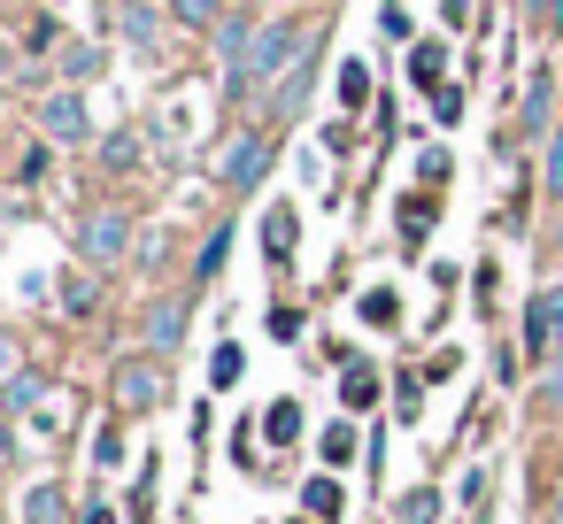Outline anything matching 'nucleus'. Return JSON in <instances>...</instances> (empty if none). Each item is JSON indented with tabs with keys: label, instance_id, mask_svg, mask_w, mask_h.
Instances as JSON below:
<instances>
[{
	"label": "nucleus",
	"instance_id": "nucleus-22",
	"mask_svg": "<svg viewBox=\"0 0 563 524\" xmlns=\"http://www.w3.org/2000/svg\"><path fill=\"white\" fill-rule=\"evenodd\" d=\"M224 255H232V224H217V232H209V239H201V255H194V278H201V286H209V278H217V270H224Z\"/></svg>",
	"mask_w": 563,
	"mask_h": 524
},
{
	"label": "nucleus",
	"instance_id": "nucleus-11",
	"mask_svg": "<svg viewBox=\"0 0 563 524\" xmlns=\"http://www.w3.org/2000/svg\"><path fill=\"white\" fill-rule=\"evenodd\" d=\"M409 86L417 93H440V78H448V40H409Z\"/></svg>",
	"mask_w": 563,
	"mask_h": 524
},
{
	"label": "nucleus",
	"instance_id": "nucleus-20",
	"mask_svg": "<svg viewBox=\"0 0 563 524\" xmlns=\"http://www.w3.org/2000/svg\"><path fill=\"white\" fill-rule=\"evenodd\" d=\"M340 401H347V409H371V401H378V370H371V363H347V370H340Z\"/></svg>",
	"mask_w": 563,
	"mask_h": 524
},
{
	"label": "nucleus",
	"instance_id": "nucleus-12",
	"mask_svg": "<svg viewBox=\"0 0 563 524\" xmlns=\"http://www.w3.org/2000/svg\"><path fill=\"white\" fill-rule=\"evenodd\" d=\"M16 516H24V524H63V516H70V493H63V478H32Z\"/></svg>",
	"mask_w": 563,
	"mask_h": 524
},
{
	"label": "nucleus",
	"instance_id": "nucleus-33",
	"mask_svg": "<svg viewBox=\"0 0 563 524\" xmlns=\"http://www.w3.org/2000/svg\"><path fill=\"white\" fill-rule=\"evenodd\" d=\"M432 116H440V124H455V116H463V93H455V86H440V93H432Z\"/></svg>",
	"mask_w": 563,
	"mask_h": 524
},
{
	"label": "nucleus",
	"instance_id": "nucleus-8",
	"mask_svg": "<svg viewBox=\"0 0 563 524\" xmlns=\"http://www.w3.org/2000/svg\"><path fill=\"white\" fill-rule=\"evenodd\" d=\"M317 47H324V32L309 24V47H301V63L278 78V93H271V124H294L301 116V101H309V70H317Z\"/></svg>",
	"mask_w": 563,
	"mask_h": 524
},
{
	"label": "nucleus",
	"instance_id": "nucleus-17",
	"mask_svg": "<svg viewBox=\"0 0 563 524\" xmlns=\"http://www.w3.org/2000/svg\"><path fill=\"white\" fill-rule=\"evenodd\" d=\"M163 9H170V24H178V32H217L224 0H163Z\"/></svg>",
	"mask_w": 563,
	"mask_h": 524
},
{
	"label": "nucleus",
	"instance_id": "nucleus-15",
	"mask_svg": "<svg viewBox=\"0 0 563 524\" xmlns=\"http://www.w3.org/2000/svg\"><path fill=\"white\" fill-rule=\"evenodd\" d=\"M263 439H271V447H294V439H301V401H294V393H278V401L263 409Z\"/></svg>",
	"mask_w": 563,
	"mask_h": 524
},
{
	"label": "nucleus",
	"instance_id": "nucleus-9",
	"mask_svg": "<svg viewBox=\"0 0 563 524\" xmlns=\"http://www.w3.org/2000/svg\"><path fill=\"white\" fill-rule=\"evenodd\" d=\"M555 101H563V86H555V78H548V63H540V70L525 78V109H517V132H525V140H548V109H555Z\"/></svg>",
	"mask_w": 563,
	"mask_h": 524
},
{
	"label": "nucleus",
	"instance_id": "nucleus-29",
	"mask_svg": "<svg viewBox=\"0 0 563 524\" xmlns=\"http://www.w3.org/2000/svg\"><path fill=\"white\" fill-rule=\"evenodd\" d=\"M371 101V70L363 63H340V109H363Z\"/></svg>",
	"mask_w": 563,
	"mask_h": 524
},
{
	"label": "nucleus",
	"instance_id": "nucleus-18",
	"mask_svg": "<svg viewBox=\"0 0 563 524\" xmlns=\"http://www.w3.org/2000/svg\"><path fill=\"white\" fill-rule=\"evenodd\" d=\"M240 378H247V355H240V339H217V355H209V386H217V393H232Z\"/></svg>",
	"mask_w": 563,
	"mask_h": 524
},
{
	"label": "nucleus",
	"instance_id": "nucleus-38",
	"mask_svg": "<svg viewBox=\"0 0 563 524\" xmlns=\"http://www.w3.org/2000/svg\"><path fill=\"white\" fill-rule=\"evenodd\" d=\"M471 16H478V9H471V0H448V24H455V32H463Z\"/></svg>",
	"mask_w": 563,
	"mask_h": 524
},
{
	"label": "nucleus",
	"instance_id": "nucleus-42",
	"mask_svg": "<svg viewBox=\"0 0 563 524\" xmlns=\"http://www.w3.org/2000/svg\"><path fill=\"white\" fill-rule=\"evenodd\" d=\"M555 524H563V516H555Z\"/></svg>",
	"mask_w": 563,
	"mask_h": 524
},
{
	"label": "nucleus",
	"instance_id": "nucleus-2",
	"mask_svg": "<svg viewBox=\"0 0 563 524\" xmlns=\"http://www.w3.org/2000/svg\"><path fill=\"white\" fill-rule=\"evenodd\" d=\"M78 255H86V270H117V263L132 255V216H124L117 201L86 209V224H78Z\"/></svg>",
	"mask_w": 563,
	"mask_h": 524
},
{
	"label": "nucleus",
	"instance_id": "nucleus-24",
	"mask_svg": "<svg viewBox=\"0 0 563 524\" xmlns=\"http://www.w3.org/2000/svg\"><path fill=\"white\" fill-rule=\"evenodd\" d=\"M394 516H401V524H440V493H432V486H409V493L394 501Z\"/></svg>",
	"mask_w": 563,
	"mask_h": 524
},
{
	"label": "nucleus",
	"instance_id": "nucleus-16",
	"mask_svg": "<svg viewBox=\"0 0 563 524\" xmlns=\"http://www.w3.org/2000/svg\"><path fill=\"white\" fill-rule=\"evenodd\" d=\"M47 401V378L40 370H16L9 386H0V409H9V416H24V409H40Z\"/></svg>",
	"mask_w": 563,
	"mask_h": 524
},
{
	"label": "nucleus",
	"instance_id": "nucleus-19",
	"mask_svg": "<svg viewBox=\"0 0 563 524\" xmlns=\"http://www.w3.org/2000/svg\"><path fill=\"white\" fill-rule=\"evenodd\" d=\"M363 324H371V332H394V324H401V293H394V286H371V293H363Z\"/></svg>",
	"mask_w": 563,
	"mask_h": 524
},
{
	"label": "nucleus",
	"instance_id": "nucleus-41",
	"mask_svg": "<svg viewBox=\"0 0 563 524\" xmlns=\"http://www.w3.org/2000/svg\"><path fill=\"white\" fill-rule=\"evenodd\" d=\"M0 70H9V40H0Z\"/></svg>",
	"mask_w": 563,
	"mask_h": 524
},
{
	"label": "nucleus",
	"instance_id": "nucleus-28",
	"mask_svg": "<svg viewBox=\"0 0 563 524\" xmlns=\"http://www.w3.org/2000/svg\"><path fill=\"white\" fill-rule=\"evenodd\" d=\"M540 186H548V201L563 209V132H548V155H540Z\"/></svg>",
	"mask_w": 563,
	"mask_h": 524
},
{
	"label": "nucleus",
	"instance_id": "nucleus-6",
	"mask_svg": "<svg viewBox=\"0 0 563 524\" xmlns=\"http://www.w3.org/2000/svg\"><path fill=\"white\" fill-rule=\"evenodd\" d=\"M186 324H194V301H147V316H140V347L147 355H178L186 347Z\"/></svg>",
	"mask_w": 563,
	"mask_h": 524
},
{
	"label": "nucleus",
	"instance_id": "nucleus-21",
	"mask_svg": "<svg viewBox=\"0 0 563 524\" xmlns=\"http://www.w3.org/2000/svg\"><path fill=\"white\" fill-rule=\"evenodd\" d=\"M432 216H440V201H432V193H409V201H401V239L417 247V239L432 232Z\"/></svg>",
	"mask_w": 563,
	"mask_h": 524
},
{
	"label": "nucleus",
	"instance_id": "nucleus-27",
	"mask_svg": "<svg viewBox=\"0 0 563 524\" xmlns=\"http://www.w3.org/2000/svg\"><path fill=\"white\" fill-rule=\"evenodd\" d=\"M93 301H101V286H93V270H78V278H63V309H70V316H93Z\"/></svg>",
	"mask_w": 563,
	"mask_h": 524
},
{
	"label": "nucleus",
	"instance_id": "nucleus-39",
	"mask_svg": "<svg viewBox=\"0 0 563 524\" xmlns=\"http://www.w3.org/2000/svg\"><path fill=\"white\" fill-rule=\"evenodd\" d=\"M86 524H117V516H109V509H101V501H93V509H86Z\"/></svg>",
	"mask_w": 563,
	"mask_h": 524
},
{
	"label": "nucleus",
	"instance_id": "nucleus-7",
	"mask_svg": "<svg viewBox=\"0 0 563 524\" xmlns=\"http://www.w3.org/2000/svg\"><path fill=\"white\" fill-rule=\"evenodd\" d=\"M40 132H47L55 147H78V140L93 132V116H86V93H78V86L47 93V101H40Z\"/></svg>",
	"mask_w": 563,
	"mask_h": 524
},
{
	"label": "nucleus",
	"instance_id": "nucleus-1",
	"mask_svg": "<svg viewBox=\"0 0 563 524\" xmlns=\"http://www.w3.org/2000/svg\"><path fill=\"white\" fill-rule=\"evenodd\" d=\"M301 47H309V32H294V24H263L255 47H247V63L224 70V93H232V101H263V93H278V78L301 63Z\"/></svg>",
	"mask_w": 563,
	"mask_h": 524
},
{
	"label": "nucleus",
	"instance_id": "nucleus-3",
	"mask_svg": "<svg viewBox=\"0 0 563 524\" xmlns=\"http://www.w3.org/2000/svg\"><path fill=\"white\" fill-rule=\"evenodd\" d=\"M163 393H170V378H163V355H124V363H117V378H109V401H117V416H147V409H163Z\"/></svg>",
	"mask_w": 563,
	"mask_h": 524
},
{
	"label": "nucleus",
	"instance_id": "nucleus-30",
	"mask_svg": "<svg viewBox=\"0 0 563 524\" xmlns=\"http://www.w3.org/2000/svg\"><path fill=\"white\" fill-rule=\"evenodd\" d=\"M101 170H140V140H132V132L101 140Z\"/></svg>",
	"mask_w": 563,
	"mask_h": 524
},
{
	"label": "nucleus",
	"instance_id": "nucleus-5",
	"mask_svg": "<svg viewBox=\"0 0 563 524\" xmlns=\"http://www.w3.org/2000/svg\"><path fill=\"white\" fill-rule=\"evenodd\" d=\"M525 355H532V363H555V355H563V278L525 301Z\"/></svg>",
	"mask_w": 563,
	"mask_h": 524
},
{
	"label": "nucleus",
	"instance_id": "nucleus-26",
	"mask_svg": "<svg viewBox=\"0 0 563 524\" xmlns=\"http://www.w3.org/2000/svg\"><path fill=\"white\" fill-rule=\"evenodd\" d=\"M525 24L555 47V40H563V0H525Z\"/></svg>",
	"mask_w": 563,
	"mask_h": 524
},
{
	"label": "nucleus",
	"instance_id": "nucleus-10",
	"mask_svg": "<svg viewBox=\"0 0 563 524\" xmlns=\"http://www.w3.org/2000/svg\"><path fill=\"white\" fill-rule=\"evenodd\" d=\"M255 32H263V24H255V16H247V9H224V16H217V32H209V40H217V55H224V63H232V70H240V63H247V47H255Z\"/></svg>",
	"mask_w": 563,
	"mask_h": 524
},
{
	"label": "nucleus",
	"instance_id": "nucleus-36",
	"mask_svg": "<svg viewBox=\"0 0 563 524\" xmlns=\"http://www.w3.org/2000/svg\"><path fill=\"white\" fill-rule=\"evenodd\" d=\"M16 370H24V355H16V339H9V332H0V386H9Z\"/></svg>",
	"mask_w": 563,
	"mask_h": 524
},
{
	"label": "nucleus",
	"instance_id": "nucleus-23",
	"mask_svg": "<svg viewBox=\"0 0 563 524\" xmlns=\"http://www.w3.org/2000/svg\"><path fill=\"white\" fill-rule=\"evenodd\" d=\"M301 509H309L317 524H332V516H340V478H309V486H301Z\"/></svg>",
	"mask_w": 563,
	"mask_h": 524
},
{
	"label": "nucleus",
	"instance_id": "nucleus-4",
	"mask_svg": "<svg viewBox=\"0 0 563 524\" xmlns=\"http://www.w3.org/2000/svg\"><path fill=\"white\" fill-rule=\"evenodd\" d=\"M271 163H278V132H240V140L224 147L217 178H224V193H255V186L271 178Z\"/></svg>",
	"mask_w": 563,
	"mask_h": 524
},
{
	"label": "nucleus",
	"instance_id": "nucleus-25",
	"mask_svg": "<svg viewBox=\"0 0 563 524\" xmlns=\"http://www.w3.org/2000/svg\"><path fill=\"white\" fill-rule=\"evenodd\" d=\"M124 447H132V439H124V416H109V424L93 432V462H101V470H117V462H124Z\"/></svg>",
	"mask_w": 563,
	"mask_h": 524
},
{
	"label": "nucleus",
	"instance_id": "nucleus-40",
	"mask_svg": "<svg viewBox=\"0 0 563 524\" xmlns=\"http://www.w3.org/2000/svg\"><path fill=\"white\" fill-rule=\"evenodd\" d=\"M548 247H555V255H563V224H555V239H548Z\"/></svg>",
	"mask_w": 563,
	"mask_h": 524
},
{
	"label": "nucleus",
	"instance_id": "nucleus-14",
	"mask_svg": "<svg viewBox=\"0 0 563 524\" xmlns=\"http://www.w3.org/2000/svg\"><path fill=\"white\" fill-rule=\"evenodd\" d=\"M117 24H124L132 47H155V32L170 24V9H155V0H124V16H117Z\"/></svg>",
	"mask_w": 563,
	"mask_h": 524
},
{
	"label": "nucleus",
	"instance_id": "nucleus-35",
	"mask_svg": "<svg viewBox=\"0 0 563 524\" xmlns=\"http://www.w3.org/2000/svg\"><path fill=\"white\" fill-rule=\"evenodd\" d=\"M271 332H278V339H294V332H301V309H286V301H278V309H271Z\"/></svg>",
	"mask_w": 563,
	"mask_h": 524
},
{
	"label": "nucleus",
	"instance_id": "nucleus-13",
	"mask_svg": "<svg viewBox=\"0 0 563 524\" xmlns=\"http://www.w3.org/2000/svg\"><path fill=\"white\" fill-rule=\"evenodd\" d=\"M294 232H301V216H294V201H271V216H263V255L286 270L294 263Z\"/></svg>",
	"mask_w": 563,
	"mask_h": 524
},
{
	"label": "nucleus",
	"instance_id": "nucleus-37",
	"mask_svg": "<svg viewBox=\"0 0 563 524\" xmlns=\"http://www.w3.org/2000/svg\"><path fill=\"white\" fill-rule=\"evenodd\" d=\"M16 455V424H9V409H0V462Z\"/></svg>",
	"mask_w": 563,
	"mask_h": 524
},
{
	"label": "nucleus",
	"instance_id": "nucleus-31",
	"mask_svg": "<svg viewBox=\"0 0 563 524\" xmlns=\"http://www.w3.org/2000/svg\"><path fill=\"white\" fill-rule=\"evenodd\" d=\"M317 455H324L332 470H340V462H355V424H332V432L317 439Z\"/></svg>",
	"mask_w": 563,
	"mask_h": 524
},
{
	"label": "nucleus",
	"instance_id": "nucleus-32",
	"mask_svg": "<svg viewBox=\"0 0 563 524\" xmlns=\"http://www.w3.org/2000/svg\"><path fill=\"white\" fill-rule=\"evenodd\" d=\"M93 63H101L93 47H63V70H70V78H93Z\"/></svg>",
	"mask_w": 563,
	"mask_h": 524
},
{
	"label": "nucleus",
	"instance_id": "nucleus-34",
	"mask_svg": "<svg viewBox=\"0 0 563 524\" xmlns=\"http://www.w3.org/2000/svg\"><path fill=\"white\" fill-rule=\"evenodd\" d=\"M417 170H424V186H440V178H448V147H424V163H417Z\"/></svg>",
	"mask_w": 563,
	"mask_h": 524
}]
</instances>
